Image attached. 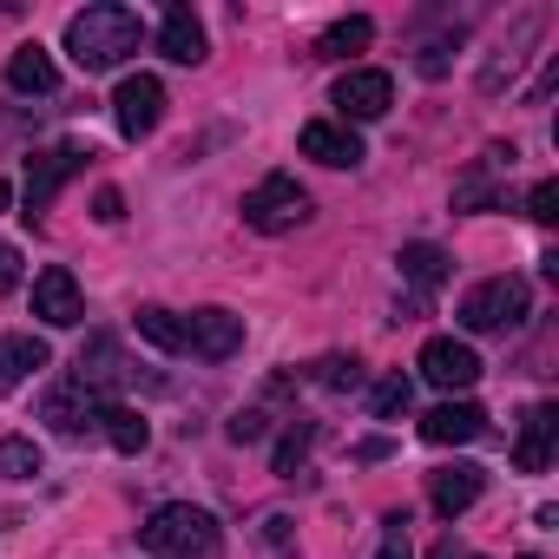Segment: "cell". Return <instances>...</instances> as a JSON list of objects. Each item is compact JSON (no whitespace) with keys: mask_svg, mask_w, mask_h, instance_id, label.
Wrapping results in <instances>:
<instances>
[{"mask_svg":"<svg viewBox=\"0 0 559 559\" xmlns=\"http://www.w3.org/2000/svg\"><path fill=\"white\" fill-rule=\"evenodd\" d=\"M178 323H185V349L204 356V362H230V356L243 349V317H230V310H217V304H204V310H191V317H178Z\"/></svg>","mask_w":559,"mask_h":559,"instance_id":"cell-6","label":"cell"},{"mask_svg":"<svg viewBox=\"0 0 559 559\" xmlns=\"http://www.w3.org/2000/svg\"><path fill=\"white\" fill-rule=\"evenodd\" d=\"M145 40V21L132 8H119V0H99V8H80L67 21V53L80 73H112L126 53H139Z\"/></svg>","mask_w":559,"mask_h":559,"instance_id":"cell-1","label":"cell"},{"mask_svg":"<svg viewBox=\"0 0 559 559\" xmlns=\"http://www.w3.org/2000/svg\"><path fill=\"white\" fill-rule=\"evenodd\" d=\"M304 217H310V191H304L290 171H270V178H257V185L243 191V224L263 230V237H284V230H297Z\"/></svg>","mask_w":559,"mask_h":559,"instance_id":"cell-4","label":"cell"},{"mask_svg":"<svg viewBox=\"0 0 559 559\" xmlns=\"http://www.w3.org/2000/svg\"><path fill=\"white\" fill-rule=\"evenodd\" d=\"M513 145H487L480 158H474V171L454 185V211H487V204H500V178L513 171Z\"/></svg>","mask_w":559,"mask_h":559,"instance_id":"cell-11","label":"cell"},{"mask_svg":"<svg viewBox=\"0 0 559 559\" xmlns=\"http://www.w3.org/2000/svg\"><path fill=\"white\" fill-rule=\"evenodd\" d=\"M132 330L152 343V349H165V356H185V323L171 317V310H158V304H145L139 317H132Z\"/></svg>","mask_w":559,"mask_h":559,"instance_id":"cell-24","label":"cell"},{"mask_svg":"<svg viewBox=\"0 0 559 559\" xmlns=\"http://www.w3.org/2000/svg\"><path fill=\"white\" fill-rule=\"evenodd\" d=\"M526 559H533V552H526Z\"/></svg>","mask_w":559,"mask_h":559,"instance_id":"cell-36","label":"cell"},{"mask_svg":"<svg viewBox=\"0 0 559 559\" xmlns=\"http://www.w3.org/2000/svg\"><path fill=\"white\" fill-rule=\"evenodd\" d=\"M8 198H14V191H8V178H0V211H8Z\"/></svg>","mask_w":559,"mask_h":559,"instance_id":"cell-35","label":"cell"},{"mask_svg":"<svg viewBox=\"0 0 559 559\" xmlns=\"http://www.w3.org/2000/svg\"><path fill=\"white\" fill-rule=\"evenodd\" d=\"M139 539H145L158 559H211V552L224 546V526H217V513H204V507H191V500H171V507H158V513L139 526Z\"/></svg>","mask_w":559,"mask_h":559,"instance_id":"cell-2","label":"cell"},{"mask_svg":"<svg viewBox=\"0 0 559 559\" xmlns=\"http://www.w3.org/2000/svg\"><path fill=\"white\" fill-rule=\"evenodd\" d=\"M297 152L304 158H317V165H362V139L349 132V126H336V119H310L304 132H297Z\"/></svg>","mask_w":559,"mask_h":559,"instance_id":"cell-14","label":"cell"},{"mask_svg":"<svg viewBox=\"0 0 559 559\" xmlns=\"http://www.w3.org/2000/svg\"><path fill=\"white\" fill-rule=\"evenodd\" d=\"M14 284H21V257L0 243V290H14Z\"/></svg>","mask_w":559,"mask_h":559,"instance_id":"cell-33","label":"cell"},{"mask_svg":"<svg viewBox=\"0 0 559 559\" xmlns=\"http://www.w3.org/2000/svg\"><path fill=\"white\" fill-rule=\"evenodd\" d=\"M257 435H263V415H257V408H243V415L230 421V441H257Z\"/></svg>","mask_w":559,"mask_h":559,"instance_id":"cell-32","label":"cell"},{"mask_svg":"<svg viewBox=\"0 0 559 559\" xmlns=\"http://www.w3.org/2000/svg\"><path fill=\"white\" fill-rule=\"evenodd\" d=\"M376 559H415V552H408V513H389V520H382V552H376Z\"/></svg>","mask_w":559,"mask_h":559,"instance_id":"cell-29","label":"cell"},{"mask_svg":"<svg viewBox=\"0 0 559 559\" xmlns=\"http://www.w3.org/2000/svg\"><path fill=\"white\" fill-rule=\"evenodd\" d=\"M435 559H474V552H461L454 539H441V546H435Z\"/></svg>","mask_w":559,"mask_h":559,"instance_id":"cell-34","label":"cell"},{"mask_svg":"<svg viewBox=\"0 0 559 559\" xmlns=\"http://www.w3.org/2000/svg\"><path fill=\"white\" fill-rule=\"evenodd\" d=\"M408 402H415V382H408V376H382V382H376V395H369L376 421H395V415H408Z\"/></svg>","mask_w":559,"mask_h":559,"instance_id":"cell-26","label":"cell"},{"mask_svg":"<svg viewBox=\"0 0 559 559\" xmlns=\"http://www.w3.org/2000/svg\"><path fill=\"white\" fill-rule=\"evenodd\" d=\"M93 217H99V224H119V217H126V198H119V191L106 185V191L93 198Z\"/></svg>","mask_w":559,"mask_h":559,"instance_id":"cell-31","label":"cell"},{"mask_svg":"<svg viewBox=\"0 0 559 559\" xmlns=\"http://www.w3.org/2000/svg\"><path fill=\"white\" fill-rule=\"evenodd\" d=\"M47 362H53V349H47L40 336H0V395H8L21 376L47 369Z\"/></svg>","mask_w":559,"mask_h":559,"instance_id":"cell-20","label":"cell"},{"mask_svg":"<svg viewBox=\"0 0 559 559\" xmlns=\"http://www.w3.org/2000/svg\"><path fill=\"white\" fill-rule=\"evenodd\" d=\"M526 217H533V224H552V217H559V178H539V185H533Z\"/></svg>","mask_w":559,"mask_h":559,"instance_id":"cell-28","label":"cell"},{"mask_svg":"<svg viewBox=\"0 0 559 559\" xmlns=\"http://www.w3.org/2000/svg\"><path fill=\"white\" fill-rule=\"evenodd\" d=\"M395 263H402V276L415 290H441L448 284V250H435V243H402Z\"/></svg>","mask_w":559,"mask_h":559,"instance_id":"cell-22","label":"cell"},{"mask_svg":"<svg viewBox=\"0 0 559 559\" xmlns=\"http://www.w3.org/2000/svg\"><path fill=\"white\" fill-rule=\"evenodd\" d=\"M80 171H86V152H80V145L34 152V158H27V217H40V211L60 198V185H67V178H80Z\"/></svg>","mask_w":559,"mask_h":559,"instance_id":"cell-8","label":"cell"},{"mask_svg":"<svg viewBox=\"0 0 559 559\" xmlns=\"http://www.w3.org/2000/svg\"><path fill=\"white\" fill-rule=\"evenodd\" d=\"M158 53H165V60H178V67H198V60H204V21L185 8V0H171V8H165Z\"/></svg>","mask_w":559,"mask_h":559,"instance_id":"cell-17","label":"cell"},{"mask_svg":"<svg viewBox=\"0 0 559 559\" xmlns=\"http://www.w3.org/2000/svg\"><path fill=\"white\" fill-rule=\"evenodd\" d=\"M40 467H47L40 441H27V435H8V441H0V474H8V480H34Z\"/></svg>","mask_w":559,"mask_h":559,"instance_id":"cell-25","label":"cell"},{"mask_svg":"<svg viewBox=\"0 0 559 559\" xmlns=\"http://www.w3.org/2000/svg\"><path fill=\"white\" fill-rule=\"evenodd\" d=\"M356 382H362V362H356V356H349V362H343V356L323 362V389H356Z\"/></svg>","mask_w":559,"mask_h":559,"instance_id":"cell-30","label":"cell"},{"mask_svg":"<svg viewBox=\"0 0 559 559\" xmlns=\"http://www.w3.org/2000/svg\"><path fill=\"white\" fill-rule=\"evenodd\" d=\"M461 330H474V336H507V330H520L526 317H533V290H526V276H487V284H474L467 297H461Z\"/></svg>","mask_w":559,"mask_h":559,"instance_id":"cell-3","label":"cell"},{"mask_svg":"<svg viewBox=\"0 0 559 559\" xmlns=\"http://www.w3.org/2000/svg\"><path fill=\"white\" fill-rule=\"evenodd\" d=\"M34 317H40L47 330H73V323L86 317L80 284H73V270H67V263H47V270L34 276Z\"/></svg>","mask_w":559,"mask_h":559,"instance_id":"cell-9","label":"cell"},{"mask_svg":"<svg viewBox=\"0 0 559 559\" xmlns=\"http://www.w3.org/2000/svg\"><path fill=\"white\" fill-rule=\"evenodd\" d=\"M480 487H487V474H480L474 461H454V467H435V474H428V500H435L441 520L467 513V507L480 500Z\"/></svg>","mask_w":559,"mask_h":559,"instance_id":"cell-15","label":"cell"},{"mask_svg":"<svg viewBox=\"0 0 559 559\" xmlns=\"http://www.w3.org/2000/svg\"><path fill=\"white\" fill-rule=\"evenodd\" d=\"M330 106L343 112V126H349V119H382V112L395 106V80H389L382 67H356V73H343V80H336Z\"/></svg>","mask_w":559,"mask_h":559,"instance_id":"cell-7","label":"cell"},{"mask_svg":"<svg viewBox=\"0 0 559 559\" xmlns=\"http://www.w3.org/2000/svg\"><path fill=\"white\" fill-rule=\"evenodd\" d=\"M533 34H539V14H520V21H513V40L480 67V93H500V86L520 73V60H526V40H533Z\"/></svg>","mask_w":559,"mask_h":559,"instance_id":"cell-19","label":"cell"},{"mask_svg":"<svg viewBox=\"0 0 559 559\" xmlns=\"http://www.w3.org/2000/svg\"><path fill=\"white\" fill-rule=\"evenodd\" d=\"M369 40H376V21H369V14H349V21H336V27L317 40V53H323V60H349V53H362Z\"/></svg>","mask_w":559,"mask_h":559,"instance_id":"cell-23","label":"cell"},{"mask_svg":"<svg viewBox=\"0 0 559 559\" xmlns=\"http://www.w3.org/2000/svg\"><path fill=\"white\" fill-rule=\"evenodd\" d=\"M112 119H119L126 139H152L158 119H165V86L152 73H126L119 93H112Z\"/></svg>","mask_w":559,"mask_h":559,"instance_id":"cell-5","label":"cell"},{"mask_svg":"<svg viewBox=\"0 0 559 559\" xmlns=\"http://www.w3.org/2000/svg\"><path fill=\"white\" fill-rule=\"evenodd\" d=\"M310 441H317V421H290V435L276 441L270 467H276V474H297V467H304V454H310Z\"/></svg>","mask_w":559,"mask_h":559,"instance_id":"cell-27","label":"cell"},{"mask_svg":"<svg viewBox=\"0 0 559 559\" xmlns=\"http://www.w3.org/2000/svg\"><path fill=\"white\" fill-rule=\"evenodd\" d=\"M99 395H86L80 382H60V389H47V402H40V421L53 428V435H80L86 421H99Z\"/></svg>","mask_w":559,"mask_h":559,"instance_id":"cell-16","label":"cell"},{"mask_svg":"<svg viewBox=\"0 0 559 559\" xmlns=\"http://www.w3.org/2000/svg\"><path fill=\"white\" fill-rule=\"evenodd\" d=\"M421 376L435 389H448V395H467L480 382V356L467 343H454V336H435V343H421Z\"/></svg>","mask_w":559,"mask_h":559,"instance_id":"cell-10","label":"cell"},{"mask_svg":"<svg viewBox=\"0 0 559 559\" xmlns=\"http://www.w3.org/2000/svg\"><path fill=\"white\" fill-rule=\"evenodd\" d=\"M99 428H106V441H112L119 454H145V441H152L145 415H139V408H126V402H106V408H99Z\"/></svg>","mask_w":559,"mask_h":559,"instance_id":"cell-21","label":"cell"},{"mask_svg":"<svg viewBox=\"0 0 559 559\" xmlns=\"http://www.w3.org/2000/svg\"><path fill=\"white\" fill-rule=\"evenodd\" d=\"M552 441H559V408H552V402H533L526 421H520V441H513V467H520V474H546Z\"/></svg>","mask_w":559,"mask_h":559,"instance_id":"cell-13","label":"cell"},{"mask_svg":"<svg viewBox=\"0 0 559 559\" xmlns=\"http://www.w3.org/2000/svg\"><path fill=\"white\" fill-rule=\"evenodd\" d=\"M8 86H14V93H53V86H60V67H53V53H47L40 40L14 47V53H8Z\"/></svg>","mask_w":559,"mask_h":559,"instance_id":"cell-18","label":"cell"},{"mask_svg":"<svg viewBox=\"0 0 559 559\" xmlns=\"http://www.w3.org/2000/svg\"><path fill=\"white\" fill-rule=\"evenodd\" d=\"M480 435H487V408L480 402H441V408L421 415V441L428 448H467Z\"/></svg>","mask_w":559,"mask_h":559,"instance_id":"cell-12","label":"cell"}]
</instances>
